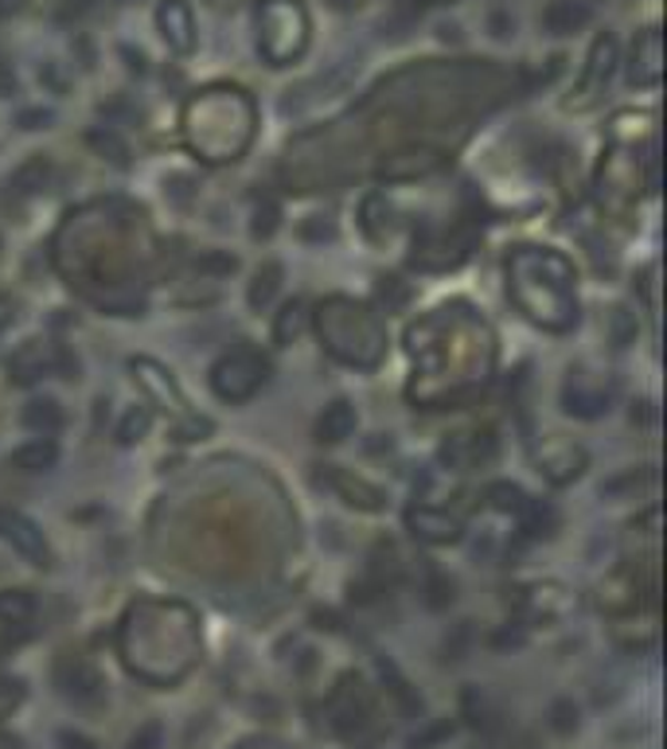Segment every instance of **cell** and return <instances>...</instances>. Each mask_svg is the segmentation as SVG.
Returning <instances> with one entry per match:
<instances>
[{
    "label": "cell",
    "mask_w": 667,
    "mask_h": 749,
    "mask_svg": "<svg viewBox=\"0 0 667 749\" xmlns=\"http://www.w3.org/2000/svg\"><path fill=\"white\" fill-rule=\"evenodd\" d=\"M332 718H336V730L340 734H355L359 726H367L371 699H367V691H363L359 676H344V684H340L336 699H332Z\"/></svg>",
    "instance_id": "8"
},
{
    "label": "cell",
    "mask_w": 667,
    "mask_h": 749,
    "mask_svg": "<svg viewBox=\"0 0 667 749\" xmlns=\"http://www.w3.org/2000/svg\"><path fill=\"white\" fill-rule=\"evenodd\" d=\"M551 726L559 734H570V730H577V707L570 699H559L551 707Z\"/></svg>",
    "instance_id": "30"
},
{
    "label": "cell",
    "mask_w": 667,
    "mask_h": 749,
    "mask_svg": "<svg viewBox=\"0 0 667 749\" xmlns=\"http://www.w3.org/2000/svg\"><path fill=\"white\" fill-rule=\"evenodd\" d=\"M406 523L410 531L429 547H445V543H457L461 539V519L449 516L441 508H410L406 511Z\"/></svg>",
    "instance_id": "7"
},
{
    "label": "cell",
    "mask_w": 667,
    "mask_h": 749,
    "mask_svg": "<svg viewBox=\"0 0 667 749\" xmlns=\"http://www.w3.org/2000/svg\"><path fill=\"white\" fill-rule=\"evenodd\" d=\"M160 741H165V730H160V722H145L129 738V749H160Z\"/></svg>",
    "instance_id": "32"
},
{
    "label": "cell",
    "mask_w": 667,
    "mask_h": 749,
    "mask_svg": "<svg viewBox=\"0 0 667 749\" xmlns=\"http://www.w3.org/2000/svg\"><path fill=\"white\" fill-rule=\"evenodd\" d=\"M20 703H24V684H20V679L0 676V718H9Z\"/></svg>",
    "instance_id": "29"
},
{
    "label": "cell",
    "mask_w": 667,
    "mask_h": 749,
    "mask_svg": "<svg viewBox=\"0 0 667 749\" xmlns=\"http://www.w3.org/2000/svg\"><path fill=\"white\" fill-rule=\"evenodd\" d=\"M301 239H336V222L332 219H309L301 227Z\"/></svg>",
    "instance_id": "33"
},
{
    "label": "cell",
    "mask_w": 667,
    "mask_h": 749,
    "mask_svg": "<svg viewBox=\"0 0 667 749\" xmlns=\"http://www.w3.org/2000/svg\"><path fill=\"white\" fill-rule=\"evenodd\" d=\"M17 321V297L0 293V336H4V329Z\"/></svg>",
    "instance_id": "36"
},
{
    "label": "cell",
    "mask_w": 667,
    "mask_h": 749,
    "mask_svg": "<svg viewBox=\"0 0 667 749\" xmlns=\"http://www.w3.org/2000/svg\"><path fill=\"white\" fill-rule=\"evenodd\" d=\"M157 24L165 43L176 55H191V51H196V24H191V12L184 0H165L157 9Z\"/></svg>",
    "instance_id": "9"
},
{
    "label": "cell",
    "mask_w": 667,
    "mask_h": 749,
    "mask_svg": "<svg viewBox=\"0 0 667 749\" xmlns=\"http://www.w3.org/2000/svg\"><path fill=\"white\" fill-rule=\"evenodd\" d=\"M20 422L48 437L55 434V429H63V406H59L55 398H32V403L24 406V414H20Z\"/></svg>",
    "instance_id": "19"
},
{
    "label": "cell",
    "mask_w": 667,
    "mask_h": 749,
    "mask_svg": "<svg viewBox=\"0 0 667 749\" xmlns=\"http://www.w3.org/2000/svg\"><path fill=\"white\" fill-rule=\"evenodd\" d=\"M590 20H593L590 0H551V4H546V12H543V28L551 35L582 32Z\"/></svg>",
    "instance_id": "11"
},
{
    "label": "cell",
    "mask_w": 667,
    "mask_h": 749,
    "mask_svg": "<svg viewBox=\"0 0 667 749\" xmlns=\"http://www.w3.org/2000/svg\"><path fill=\"white\" fill-rule=\"evenodd\" d=\"M469 641H472V625L465 621V625H457V633L454 636H445V659H461L465 656V648H469Z\"/></svg>",
    "instance_id": "31"
},
{
    "label": "cell",
    "mask_w": 667,
    "mask_h": 749,
    "mask_svg": "<svg viewBox=\"0 0 667 749\" xmlns=\"http://www.w3.org/2000/svg\"><path fill=\"white\" fill-rule=\"evenodd\" d=\"M48 180H51V160L48 157H32V160H24L17 173H12L9 188H12V196L28 199V196H35V191L48 188Z\"/></svg>",
    "instance_id": "18"
},
{
    "label": "cell",
    "mask_w": 667,
    "mask_h": 749,
    "mask_svg": "<svg viewBox=\"0 0 667 749\" xmlns=\"http://www.w3.org/2000/svg\"><path fill=\"white\" fill-rule=\"evenodd\" d=\"M332 9H340V12H347V9H359L363 0H329Z\"/></svg>",
    "instance_id": "40"
},
{
    "label": "cell",
    "mask_w": 667,
    "mask_h": 749,
    "mask_svg": "<svg viewBox=\"0 0 667 749\" xmlns=\"http://www.w3.org/2000/svg\"><path fill=\"white\" fill-rule=\"evenodd\" d=\"M265 375H270V363L258 352H250V347H239V352L222 355L211 367V391L222 403H247L265 383Z\"/></svg>",
    "instance_id": "1"
},
{
    "label": "cell",
    "mask_w": 667,
    "mask_h": 749,
    "mask_svg": "<svg viewBox=\"0 0 667 749\" xmlns=\"http://www.w3.org/2000/svg\"><path fill=\"white\" fill-rule=\"evenodd\" d=\"M148 422H153V418H148V410H140V406H137V410H129L122 418V426H117V441H122V445H137L140 437L148 434Z\"/></svg>",
    "instance_id": "26"
},
{
    "label": "cell",
    "mask_w": 667,
    "mask_h": 749,
    "mask_svg": "<svg viewBox=\"0 0 667 749\" xmlns=\"http://www.w3.org/2000/svg\"><path fill=\"white\" fill-rule=\"evenodd\" d=\"M316 480H321L324 488H332L340 500L352 503V508H359V511H383V508H387V500H383L379 488L367 485V480H359V477H352V472L336 469V465H321Z\"/></svg>",
    "instance_id": "5"
},
{
    "label": "cell",
    "mask_w": 667,
    "mask_h": 749,
    "mask_svg": "<svg viewBox=\"0 0 667 749\" xmlns=\"http://www.w3.org/2000/svg\"><path fill=\"white\" fill-rule=\"evenodd\" d=\"M519 519H523V531L528 535H551V528H554V511L546 508V503H539V500H531L528 496V503L519 508Z\"/></svg>",
    "instance_id": "23"
},
{
    "label": "cell",
    "mask_w": 667,
    "mask_h": 749,
    "mask_svg": "<svg viewBox=\"0 0 667 749\" xmlns=\"http://www.w3.org/2000/svg\"><path fill=\"white\" fill-rule=\"evenodd\" d=\"M454 730L457 726L454 722H441V726H434L429 734H421V738H414V749H429L434 741H441V738H454Z\"/></svg>",
    "instance_id": "35"
},
{
    "label": "cell",
    "mask_w": 667,
    "mask_h": 749,
    "mask_svg": "<svg viewBox=\"0 0 667 749\" xmlns=\"http://www.w3.org/2000/svg\"><path fill=\"white\" fill-rule=\"evenodd\" d=\"M652 418H656V410H652V403H636V406H633V422H640V426H648Z\"/></svg>",
    "instance_id": "38"
},
{
    "label": "cell",
    "mask_w": 667,
    "mask_h": 749,
    "mask_svg": "<svg viewBox=\"0 0 667 749\" xmlns=\"http://www.w3.org/2000/svg\"><path fill=\"white\" fill-rule=\"evenodd\" d=\"M628 79H633V86H656L659 83V28H648V32L636 40Z\"/></svg>",
    "instance_id": "12"
},
{
    "label": "cell",
    "mask_w": 667,
    "mask_h": 749,
    "mask_svg": "<svg viewBox=\"0 0 667 749\" xmlns=\"http://www.w3.org/2000/svg\"><path fill=\"white\" fill-rule=\"evenodd\" d=\"M59 746H63V749H98L91 738H83V734H71V730L59 734Z\"/></svg>",
    "instance_id": "37"
},
{
    "label": "cell",
    "mask_w": 667,
    "mask_h": 749,
    "mask_svg": "<svg viewBox=\"0 0 667 749\" xmlns=\"http://www.w3.org/2000/svg\"><path fill=\"white\" fill-rule=\"evenodd\" d=\"M59 461V445L51 441V437H35V441L20 445L17 454H12V469L20 472H48L55 469Z\"/></svg>",
    "instance_id": "15"
},
{
    "label": "cell",
    "mask_w": 667,
    "mask_h": 749,
    "mask_svg": "<svg viewBox=\"0 0 667 749\" xmlns=\"http://www.w3.org/2000/svg\"><path fill=\"white\" fill-rule=\"evenodd\" d=\"M613 66H617V40H613V35H597V43H593L590 51V66H585L582 74V86H577V94H582L577 106H590V102L609 86Z\"/></svg>",
    "instance_id": "6"
},
{
    "label": "cell",
    "mask_w": 667,
    "mask_h": 749,
    "mask_svg": "<svg viewBox=\"0 0 667 749\" xmlns=\"http://www.w3.org/2000/svg\"><path fill=\"white\" fill-rule=\"evenodd\" d=\"M55 367L79 371V363H71V355H63V352H51V347L40 344V340H28V344L9 360V379L20 383V387H28V383L43 379V375Z\"/></svg>",
    "instance_id": "3"
},
{
    "label": "cell",
    "mask_w": 667,
    "mask_h": 749,
    "mask_svg": "<svg viewBox=\"0 0 667 749\" xmlns=\"http://www.w3.org/2000/svg\"><path fill=\"white\" fill-rule=\"evenodd\" d=\"M281 278H285V270H281V262H265L258 266L254 281H250V309H265L273 301V297L281 293Z\"/></svg>",
    "instance_id": "20"
},
{
    "label": "cell",
    "mask_w": 667,
    "mask_h": 749,
    "mask_svg": "<svg viewBox=\"0 0 667 749\" xmlns=\"http://www.w3.org/2000/svg\"><path fill=\"white\" fill-rule=\"evenodd\" d=\"M0 539H4L20 559L32 562V566H51L48 539H43V531L35 528L28 516H20V511H0Z\"/></svg>",
    "instance_id": "2"
},
{
    "label": "cell",
    "mask_w": 667,
    "mask_h": 749,
    "mask_svg": "<svg viewBox=\"0 0 667 749\" xmlns=\"http://www.w3.org/2000/svg\"><path fill=\"white\" fill-rule=\"evenodd\" d=\"M20 9H24V0H0V17H12Z\"/></svg>",
    "instance_id": "39"
},
{
    "label": "cell",
    "mask_w": 667,
    "mask_h": 749,
    "mask_svg": "<svg viewBox=\"0 0 667 749\" xmlns=\"http://www.w3.org/2000/svg\"><path fill=\"white\" fill-rule=\"evenodd\" d=\"M355 434V406L347 398H336L332 406H324L321 422H316V441L340 445Z\"/></svg>",
    "instance_id": "13"
},
{
    "label": "cell",
    "mask_w": 667,
    "mask_h": 749,
    "mask_svg": "<svg viewBox=\"0 0 667 749\" xmlns=\"http://www.w3.org/2000/svg\"><path fill=\"white\" fill-rule=\"evenodd\" d=\"M609 391H590L582 383H566V391H562V406L574 418H602L609 410Z\"/></svg>",
    "instance_id": "14"
},
{
    "label": "cell",
    "mask_w": 667,
    "mask_h": 749,
    "mask_svg": "<svg viewBox=\"0 0 667 749\" xmlns=\"http://www.w3.org/2000/svg\"><path fill=\"white\" fill-rule=\"evenodd\" d=\"M633 340H636V316L628 313L625 305L613 309V344L625 347V344H633Z\"/></svg>",
    "instance_id": "28"
},
{
    "label": "cell",
    "mask_w": 667,
    "mask_h": 749,
    "mask_svg": "<svg viewBox=\"0 0 667 749\" xmlns=\"http://www.w3.org/2000/svg\"><path fill=\"white\" fill-rule=\"evenodd\" d=\"M582 469H585V454L574 449V445H562V449H546L543 454V472L554 485H566V480L582 477Z\"/></svg>",
    "instance_id": "16"
},
{
    "label": "cell",
    "mask_w": 667,
    "mask_h": 749,
    "mask_svg": "<svg viewBox=\"0 0 667 749\" xmlns=\"http://www.w3.org/2000/svg\"><path fill=\"white\" fill-rule=\"evenodd\" d=\"M449 602H454V582H449V578H441V574H434L426 582V605H429V610H445Z\"/></svg>",
    "instance_id": "27"
},
{
    "label": "cell",
    "mask_w": 667,
    "mask_h": 749,
    "mask_svg": "<svg viewBox=\"0 0 667 749\" xmlns=\"http://www.w3.org/2000/svg\"><path fill=\"white\" fill-rule=\"evenodd\" d=\"M55 684H59V691H63L66 699H74V703H98L102 699L98 667L86 664L83 656H59Z\"/></svg>",
    "instance_id": "4"
},
{
    "label": "cell",
    "mask_w": 667,
    "mask_h": 749,
    "mask_svg": "<svg viewBox=\"0 0 667 749\" xmlns=\"http://www.w3.org/2000/svg\"><path fill=\"white\" fill-rule=\"evenodd\" d=\"M496 454V437L492 434H457L441 445V461L449 469H465V465L488 461Z\"/></svg>",
    "instance_id": "10"
},
{
    "label": "cell",
    "mask_w": 667,
    "mask_h": 749,
    "mask_svg": "<svg viewBox=\"0 0 667 749\" xmlns=\"http://www.w3.org/2000/svg\"><path fill=\"white\" fill-rule=\"evenodd\" d=\"M86 141H91V148H98L106 160H114L117 168H129V145H125V141L117 137L114 129H102V125H98V129L86 133Z\"/></svg>",
    "instance_id": "22"
},
{
    "label": "cell",
    "mask_w": 667,
    "mask_h": 749,
    "mask_svg": "<svg viewBox=\"0 0 667 749\" xmlns=\"http://www.w3.org/2000/svg\"><path fill=\"white\" fill-rule=\"evenodd\" d=\"M309 329V301H301V297H293L285 309L278 313V324H273V340H278V347H289L293 340H301Z\"/></svg>",
    "instance_id": "17"
},
{
    "label": "cell",
    "mask_w": 667,
    "mask_h": 749,
    "mask_svg": "<svg viewBox=\"0 0 667 749\" xmlns=\"http://www.w3.org/2000/svg\"><path fill=\"white\" fill-rule=\"evenodd\" d=\"M278 222H281L278 204H273V199H262V204L254 207V222H250V231H254V239H273Z\"/></svg>",
    "instance_id": "25"
},
{
    "label": "cell",
    "mask_w": 667,
    "mask_h": 749,
    "mask_svg": "<svg viewBox=\"0 0 667 749\" xmlns=\"http://www.w3.org/2000/svg\"><path fill=\"white\" fill-rule=\"evenodd\" d=\"M488 503H492L496 511H515L528 503V492L519 485H508V480H496V485H488Z\"/></svg>",
    "instance_id": "24"
},
{
    "label": "cell",
    "mask_w": 667,
    "mask_h": 749,
    "mask_svg": "<svg viewBox=\"0 0 667 749\" xmlns=\"http://www.w3.org/2000/svg\"><path fill=\"white\" fill-rule=\"evenodd\" d=\"M32 613H35V597L28 590L0 593V621H4V625H28Z\"/></svg>",
    "instance_id": "21"
},
{
    "label": "cell",
    "mask_w": 667,
    "mask_h": 749,
    "mask_svg": "<svg viewBox=\"0 0 667 749\" xmlns=\"http://www.w3.org/2000/svg\"><path fill=\"white\" fill-rule=\"evenodd\" d=\"M51 110H24V114H20V129H48L51 125Z\"/></svg>",
    "instance_id": "34"
}]
</instances>
